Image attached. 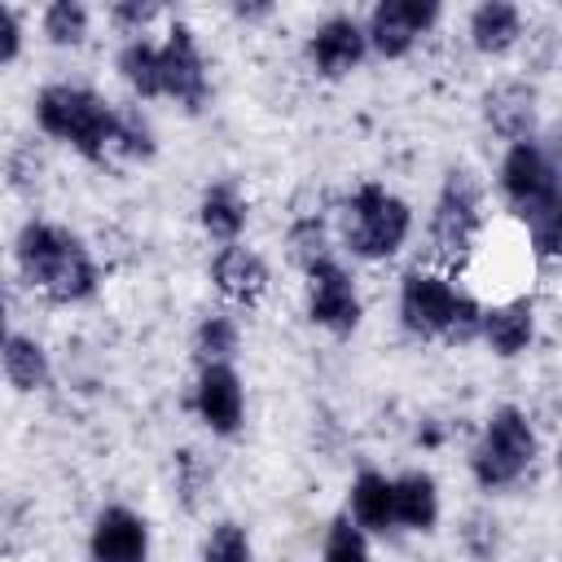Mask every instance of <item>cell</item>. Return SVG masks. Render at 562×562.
I'll use <instances>...</instances> for the list:
<instances>
[{
	"label": "cell",
	"mask_w": 562,
	"mask_h": 562,
	"mask_svg": "<svg viewBox=\"0 0 562 562\" xmlns=\"http://www.w3.org/2000/svg\"><path fill=\"white\" fill-rule=\"evenodd\" d=\"M364 53H369V35H364V26H360L351 13L325 18V22L312 31V40H307V61H312V70L325 75V79L351 75V70L364 61Z\"/></svg>",
	"instance_id": "obj_11"
},
{
	"label": "cell",
	"mask_w": 562,
	"mask_h": 562,
	"mask_svg": "<svg viewBox=\"0 0 562 562\" xmlns=\"http://www.w3.org/2000/svg\"><path fill=\"white\" fill-rule=\"evenodd\" d=\"M395 522L408 531H435L439 522V487L426 470H408L395 479Z\"/></svg>",
	"instance_id": "obj_19"
},
{
	"label": "cell",
	"mask_w": 562,
	"mask_h": 562,
	"mask_svg": "<svg viewBox=\"0 0 562 562\" xmlns=\"http://www.w3.org/2000/svg\"><path fill=\"white\" fill-rule=\"evenodd\" d=\"M474 338H483V303L461 290V303H457V312H452V325H448L443 342L461 347V342H474Z\"/></svg>",
	"instance_id": "obj_30"
},
{
	"label": "cell",
	"mask_w": 562,
	"mask_h": 562,
	"mask_svg": "<svg viewBox=\"0 0 562 562\" xmlns=\"http://www.w3.org/2000/svg\"><path fill=\"white\" fill-rule=\"evenodd\" d=\"M114 149L123 158H149L154 145V123L140 114V105H119V123H114Z\"/></svg>",
	"instance_id": "obj_25"
},
{
	"label": "cell",
	"mask_w": 562,
	"mask_h": 562,
	"mask_svg": "<svg viewBox=\"0 0 562 562\" xmlns=\"http://www.w3.org/2000/svg\"><path fill=\"white\" fill-rule=\"evenodd\" d=\"M461 303V290L430 268H413L400 281V321L404 329H413L417 338H443L452 325V312Z\"/></svg>",
	"instance_id": "obj_7"
},
{
	"label": "cell",
	"mask_w": 562,
	"mask_h": 562,
	"mask_svg": "<svg viewBox=\"0 0 562 562\" xmlns=\"http://www.w3.org/2000/svg\"><path fill=\"white\" fill-rule=\"evenodd\" d=\"M307 316L329 334H351L360 325V294L338 259H325L307 272Z\"/></svg>",
	"instance_id": "obj_9"
},
{
	"label": "cell",
	"mask_w": 562,
	"mask_h": 562,
	"mask_svg": "<svg viewBox=\"0 0 562 562\" xmlns=\"http://www.w3.org/2000/svg\"><path fill=\"white\" fill-rule=\"evenodd\" d=\"M22 53V13L13 4H0V61L13 66Z\"/></svg>",
	"instance_id": "obj_32"
},
{
	"label": "cell",
	"mask_w": 562,
	"mask_h": 562,
	"mask_svg": "<svg viewBox=\"0 0 562 562\" xmlns=\"http://www.w3.org/2000/svg\"><path fill=\"white\" fill-rule=\"evenodd\" d=\"M119 75H123V83L136 92V97H162V53H158V44H149L145 35H136V40H127L123 48H119Z\"/></svg>",
	"instance_id": "obj_22"
},
{
	"label": "cell",
	"mask_w": 562,
	"mask_h": 562,
	"mask_svg": "<svg viewBox=\"0 0 562 562\" xmlns=\"http://www.w3.org/2000/svg\"><path fill=\"white\" fill-rule=\"evenodd\" d=\"M202 562H255L246 527L241 522H215L211 536L202 540Z\"/></svg>",
	"instance_id": "obj_28"
},
{
	"label": "cell",
	"mask_w": 562,
	"mask_h": 562,
	"mask_svg": "<svg viewBox=\"0 0 562 562\" xmlns=\"http://www.w3.org/2000/svg\"><path fill=\"white\" fill-rule=\"evenodd\" d=\"M40 26H44L48 44H57V48H75V44L88 40V9H83L79 0H53V4L44 9Z\"/></svg>",
	"instance_id": "obj_24"
},
{
	"label": "cell",
	"mask_w": 562,
	"mask_h": 562,
	"mask_svg": "<svg viewBox=\"0 0 562 562\" xmlns=\"http://www.w3.org/2000/svg\"><path fill=\"white\" fill-rule=\"evenodd\" d=\"M35 123L40 132L66 140L88 162H105V154H114L119 105L101 101L92 88L79 83H44L35 92Z\"/></svg>",
	"instance_id": "obj_2"
},
{
	"label": "cell",
	"mask_w": 562,
	"mask_h": 562,
	"mask_svg": "<svg viewBox=\"0 0 562 562\" xmlns=\"http://www.w3.org/2000/svg\"><path fill=\"white\" fill-rule=\"evenodd\" d=\"M193 408L215 435H237L246 417V391L233 364H206L193 386Z\"/></svg>",
	"instance_id": "obj_12"
},
{
	"label": "cell",
	"mask_w": 562,
	"mask_h": 562,
	"mask_svg": "<svg viewBox=\"0 0 562 562\" xmlns=\"http://www.w3.org/2000/svg\"><path fill=\"white\" fill-rule=\"evenodd\" d=\"M351 518L364 531H386L395 522V479L378 470H360L351 479Z\"/></svg>",
	"instance_id": "obj_18"
},
{
	"label": "cell",
	"mask_w": 562,
	"mask_h": 562,
	"mask_svg": "<svg viewBox=\"0 0 562 562\" xmlns=\"http://www.w3.org/2000/svg\"><path fill=\"white\" fill-rule=\"evenodd\" d=\"M439 13H443L439 0H382L364 22L369 48L378 57H404L439 22Z\"/></svg>",
	"instance_id": "obj_8"
},
{
	"label": "cell",
	"mask_w": 562,
	"mask_h": 562,
	"mask_svg": "<svg viewBox=\"0 0 562 562\" xmlns=\"http://www.w3.org/2000/svg\"><path fill=\"white\" fill-rule=\"evenodd\" d=\"M483 119L496 136H505L509 145L518 140H531L536 136V119H540V105H536V88L522 83V79H501L483 92Z\"/></svg>",
	"instance_id": "obj_14"
},
{
	"label": "cell",
	"mask_w": 562,
	"mask_h": 562,
	"mask_svg": "<svg viewBox=\"0 0 562 562\" xmlns=\"http://www.w3.org/2000/svg\"><path fill=\"white\" fill-rule=\"evenodd\" d=\"M198 224H202L206 237L233 246L237 233L246 228V198L233 184H211L202 193V202H198Z\"/></svg>",
	"instance_id": "obj_20"
},
{
	"label": "cell",
	"mask_w": 562,
	"mask_h": 562,
	"mask_svg": "<svg viewBox=\"0 0 562 562\" xmlns=\"http://www.w3.org/2000/svg\"><path fill=\"white\" fill-rule=\"evenodd\" d=\"M211 281H215V290H220L224 299H233V303H255V299L268 290V263H263L250 246L233 241V246H220V255L211 259Z\"/></svg>",
	"instance_id": "obj_15"
},
{
	"label": "cell",
	"mask_w": 562,
	"mask_h": 562,
	"mask_svg": "<svg viewBox=\"0 0 562 562\" xmlns=\"http://www.w3.org/2000/svg\"><path fill=\"white\" fill-rule=\"evenodd\" d=\"M483 224V184L470 167H448L443 189L430 211V250L439 259H461Z\"/></svg>",
	"instance_id": "obj_5"
},
{
	"label": "cell",
	"mask_w": 562,
	"mask_h": 562,
	"mask_svg": "<svg viewBox=\"0 0 562 562\" xmlns=\"http://www.w3.org/2000/svg\"><path fill=\"white\" fill-rule=\"evenodd\" d=\"M13 255H18L22 281L48 294L53 303H79L97 290V263L88 246L57 224H44V220L22 224Z\"/></svg>",
	"instance_id": "obj_1"
},
{
	"label": "cell",
	"mask_w": 562,
	"mask_h": 562,
	"mask_svg": "<svg viewBox=\"0 0 562 562\" xmlns=\"http://www.w3.org/2000/svg\"><path fill=\"white\" fill-rule=\"evenodd\" d=\"M536 461V430L527 422L522 408L514 404H501L492 408L474 452H470V470H474V483L487 487V492H501V487H514Z\"/></svg>",
	"instance_id": "obj_4"
},
{
	"label": "cell",
	"mask_w": 562,
	"mask_h": 562,
	"mask_svg": "<svg viewBox=\"0 0 562 562\" xmlns=\"http://www.w3.org/2000/svg\"><path fill=\"white\" fill-rule=\"evenodd\" d=\"M527 237H531V250L544 255V259H562V198L553 206H544L540 215L527 220Z\"/></svg>",
	"instance_id": "obj_29"
},
{
	"label": "cell",
	"mask_w": 562,
	"mask_h": 562,
	"mask_svg": "<svg viewBox=\"0 0 562 562\" xmlns=\"http://www.w3.org/2000/svg\"><path fill=\"white\" fill-rule=\"evenodd\" d=\"M342 246L360 259H386L395 255L413 233V206L391 193L386 184H360L342 211H338Z\"/></svg>",
	"instance_id": "obj_3"
},
{
	"label": "cell",
	"mask_w": 562,
	"mask_h": 562,
	"mask_svg": "<svg viewBox=\"0 0 562 562\" xmlns=\"http://www.w3.org/2000/svg\"><path fill=\"white\" fill-rule=\"evenodd\" d=\"M522 40V9L509 4V0H483L474 13H470V44L487 57H501L509 53L514 44Z\"/></svg>",
	"instance_id": "obj_17"
},
{
	"label": "cell",
	"mask_w": 562,
	"mask_h": 562,
	"mask_svg": "<svg viewBox=\"0 0 562 562\" xmlns=\"http://www.w3.org/2000/svg\"><path fill=\"white\" fill-rule=\"evenodd\" d=\"M501 193L522 220L540 215L544 206H553L562 198L558 167H553V158L544 154V145L536 136L505 149V158H501Z\"/></svg>",
	"instance_id": "obj_6"
},
{
	"label": "cell",
	"mask_w": 562,
	"mask_h": 562,
	"mask_svg": "<svg viewBox=\"0 0 562 562\" xmlns=\"http://www.w3.org/2000/svg\"><path fill=\"white\" fill-rule=\"evenodd\" d=\"M272 4H237V18H268Z\"/></svg>",
	"instance_id": "obj_33"
},
{
	"label": "cell",
	"mask_w": 562,
	"mask_h": 562,
	"mask_svg": "<svg viewBox=\"0 0 562 562\" xmlns=\"http://www.w3.org/2000/svg\"><path fill=\"white\" fill-rule=\"evenodd\" d=\"M237 342H241L237 321H228V316H206V321L198 325V334H193V356L202 360V369H206V364H233Z\"/></svg>",
	"instance_id": "obj_23"
},
{
	"label": "cell",
	"mask_w": 562,
	"mask_h": 562,
	"mask_svg": "<svg viewBox=\"0 0 562 562\" xmlns=\"http://www.w3.org/2000/svg\"><path fill=\"white\" fill-rule=\"evenodd\" d=\"M536 338V303L531 299H505V303H492L483 307V342L496 351V356H518L527 351Z\"/></svg>",
	"instance_id": "obj_16"
},
{
	"label": "cell",
	"mask_w": 562,
	"mask_h": 562,
	"mask_svg": "<svg viewBox=\"0 0 562 562\" xmlns=\"http://www.w3.org/2000/svg\"><path fill=\"white\" fill-rule=\"evenodd\" d=\"M92 562H149V527L136 509L127 505H110L97 514L92 522V540H88Z\"/></svg>",
	"instance_id": "obj_13"
},
{
	"label": "cell",
	"mask_w": 562,
	"mask_h": 562,
	"mask_svg": "<svg viewBox=\"0 0 562 562\" xmlns=\"http://www.w3.org/2000/svg\"><path fill=\"white\" fill-rule=\"evenodd\" d=\"M4 378L13 391H44L48 386V351L31 334H9L4 338Z\"/></svg>",
	"instance_id": "obj_21"
},
{
	"label": "cell",
	"mask_w": 562,
	"mask_h": 562,
	"mask_svg": "<svg viewBox=\"0 0 562 562\" xmlns=\"http://www.w3.org/2000/svg\"><path fill=\"white\" fill-rule=\"evenodd\" d=\"M158 53H162V97H171L184 110H202L211 83H206V61H202L193 31L176 22L167 31V44H158Z\"/></svg>",
	"instance_id": "obj_10"
},
{
	"label": "cell",
	"mask_w": 562,
	"mask_h": 562,
	"mask_svg": "<svg viewBox=\"0 0 562 562\" xmlns=\"http://www.w3.org/2000/svg\"><path fill=\"white\" fill-rule=\"evenodd\" d=\"M325 562H373L369 540H364V527L351 514H342V518L329 522V531H325Z\"/></svg>",
	"instance_id": "obj_27"
},
{
	"label": "cell",
	"mask_w": 562,
	"mask_h": 562,
	"mask_svg": "<svg viewBox=\"0 0 562 562\" xmlns=\"http://www.w3.org/2000/svg\"><path fill=\"white\" fill-rule=\"evenodd\" d=\"M290 259H294L303 272H312L316 263L334 259V255H329V233H325V224H321L316 215L294 220V228H290Z\"/></svg>",
	"instance_id": "obj_26"
},
{
	"label": "cell",
	"mask_w": 562,
	"mask_h": 562,
	"mask_svg": "<svg viewBox=\"0 0 562 562\" xmlns=\"http://www.w3.org/2000/svg\"><path fill=\"white\" fill-rule=\"evenodd\" d=\"M154 18H158V4H136V0H119V4H110V22L123 26V31H132V40H136Z\"/></svg>",
	"instance_id": "obj_31"
},
{
	"label": "cell",
	"mask_w": 562,
	"mask_h": 562,
	"mask_svg": "<svg viewBox=\"0 0 562 562\" xmlns=\"http://www.w3.org/2000/svg\"><path fill=\"white\" fill-rule=\"evenodd\" d=\"M558 474H562V443H558Z\"/></svg>",
	"instance_id": "obj_34"
}]
</instances>
